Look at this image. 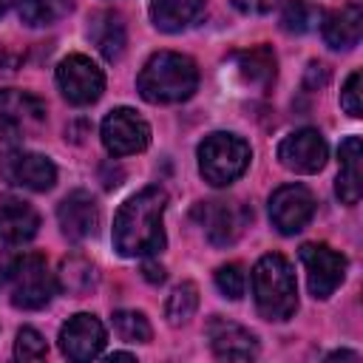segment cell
<instances>
[{
	"label": "cell",
	"instance_id": "obj_29",
	"mask_svg": "<svg viewBox=\"0 0 363 363\" xmlns=\"http://www.w3.org/2000/svg\"><path fill=\"white\" fill-rule=\"evenodd\" d=\"M45 352H48V346H45V340H43V335L37 329H28L26 326V329L17 332V340H14V357L17 360H23V363L43 360Z\"/></svg>",
	"mask_w": 363,
	"mask_h": 363
},
{
	"label": "cell",
	"instance_id": "obj_14",
	"mask_svg": "<svg viewBox=\"0 0 363 363\" xmlns=\"http://www.w3.org/2000/svg\"><path fill=\"white\" fill-rule=\"evenodd\" d=\"M326 153L329 150H326L323 136L312 128L295 130V133L284 136L278 145V159L292 173H318L326 164Z\"/></svg>",
	"mask_w": 363,
	"mask_h": 363
},
{
	"label": "cell",
	"instance_id": "obj_35",
	"mask_svg": "<svg viewBox=\"0 0 363 363\" xmlns=\"http://www.w3.org/2000/svg\"><path fill=\"white\" fill-rule=\"evenodd\" d=\"M6 6H9V0H0V14L6 11Z\"/></svg>",
	"mask_w": 363,
	"mask_h": 363
},
{
	"label": "cell",
	"instance_id": "obj_17",
	"mask_svg": "<svg viewBox=\"0 0 363 363\" xmlns=\"http://www.w3.org/2000/svg\"><path fill=\"white\" fill-rule=\"evenodd\" d=\"M40 230V216L37 210L14 196L0 199V241L6 244H23L34 238Z\"/></svg>",
	"mask_w": 363,
	"mask_h": 363
},
{
	"label": "cell",
	"instance_id": "obj_10",
	"mask_svg": "<svg viewBox=\"0 0 363 363\" xmlns=\"http://www.w3.org/2000/svg\"><path fill=\"white\" fill-rule=\"evenodd\" d=\"M315 216V196L303 184H284L269 196V218L278 233H301Z\"/></svg>",
	"mask_w": 363,
	"mask_h": 363
},
{
	"label": "cell",
	"instance_id": "obj_4",
	"mask_svg": "<svg viewBox=\"0 0 363 363\" xmlns=\"http://www.w3.org/2000/svg\"><path fill=\"white\" fill-rule=\"evenodd\" d=\"M250 145L235 133H210L199 145V170L213 187L233 184L250 164Z\"/></svg>",
	"mask_w": 363,
	"mask_h": 363
},
{
	"label": "cell",
	"instance_id": "obj_31",
	"mask_svg": "<svg viewBox=\"0 0 363 363\" xmlns=\"http://www.w3.org/2000/svg\"><path fill=\"white\" fill-rule=\"evenodd\" d=\"M233 3L247 14H267L275 6V0H233Z\"/></svg>",
	"mask_w": 363,
	"mask_h": 363
},
{
	"label": "cell",
	"instance_id": "obj_9",
	"mask_svg": "<svg viewBox=\"0 0 363 363\" xmlns=\"http://www.w3.org/2000/svg\"><path fill=\"white\" fill-rule=\"evenodd\" d=\"M150 142V128L147 122L130 111V108H116L102 119V145L113 156H130L145 150Z\"/></svg>",
	"mask_w": 363,
	"mask_h": 363
},
{
	"label": "cell",
	"instance_id": "obj_12",
	"mask_svg": "<svg viewBox=\"0 0 363 363\" xmlns=\"http://www.w3.org/2000/svg\"><path fill=\"white\" fill-rule=\"evenodd\" d=\"M196 218L201 221L210 244L227 247L244 233V227L250 221V213L238 201H204V204L196 207Z\"/></svg>",
	"mask_w": 363,
	"mask_h": 363
},
{
	"label": "cell",
	"instance_id": "obj_7",
	"mask_svg": "<svg viewBox=\"0 0 363 363\" xmlns=\"http://www.w3.org/2000/svg\"><path fill=\"white\" fill-rule=\"evenodd\" d=\"M0 179L11 187H23V190H51L57 182V167L51 164V159H45L43 153H31V150H3L0 153Z\"/></svg>",
	"mask_w": 363,
	"mask_h": 363
},
{
	"label": "cell",
	"instance_id": "obj_3",
	"mask_svg": "<svg viewBox=\"0 0 363 363\" xmlns=\"http://www.w3.org/2000/svg\"><path fill=\"white\" fill-rule=\"evenodd\" d=\"M252 295L261 318L289 320L298 309V286H295L292 264L278 252L264 255L252 269Z\"/></svg>",
	"mask_w": 363,
	"mask_h": 363
},
{
	"label": "cell",
	"instance_id": "obj_16",
	"mask_svg": "<svg viewBox=\"0 0 363 363\" xmlns=\"http://www.w3.org/2000/svg\"><path fill=\"white\" fill-rule=\"evenodd\" d=\"M207 337H210L213 352L218 357H227V360H250L258 352L255 335L250 329H244L241 323H233L227 318H213L207 323Z\"/></svg>",
	"mask_w": 363,
	"mask_h": 363
},
{
	"label": "cell",
	"instance_id": "obj_22",
	"mask_svg": "<svg viewBox=\"0 0 363 363\" xmlns=\"http://www.w3.org/2000/svg\"><path fill=\"white\" fill-rule=\"evenodd\" d=\"M238 71L247 82H252L258 88H267L275 79V54L267 45L250 48V51L238 54Z\"/></svg>",
	"mask_w": 363,
	"mask_h": 363
},
{
	"label": "cell",
	"instance_id": "obj_28",
	"mask_svg": "<svg viewBox=\"0 0 363 363\" xmlns=\"http://www.w3.org/2000/svg\"><path fill=\"white\" fill-rule=\"evenodd\" d=\"M216 286L221 289L224 298L230 301H238L247 289V275H244V267L241 264H224L216 269Z\"/></svg>",
	"mask_w": 363,
	"mask_h": 363
},
{
	"label": "cell",
	"instance_id": "obj_20",
	"mask_svg": "<svg viewBox=\"0 0 363 363\" xmlns=\"http://www.w3.org/2000/svg\"><path fill=\"white\" fill-rule=\"evenodd\" d=\"M204 11V0H153L150 20L159 31H182Z\"/></svg>",
	"mask_w": 363,
	"mask_h": 363
},
{
	"label": "cell",
	"instance_id": "obj_34",
	"mask_svg": "<svg viewBox=\"0 0 363 363\" xmlns=\"http://www.w3.org/2000/svg\"><path fill=\"white\" fill-rule=\"evenodd\" d=\"M108 360H133V354H128V352H113V354H108Z\"/></svg>",
	"mask_w": 363,
	"mask_h": 363
},
{
	"label": "cell",
	"instance_id": "obj_30",
	"mask_svg": "<svg viewBox=\"0 0 363 363\" xmlns=\"http://www.w3.org/2000/svg\"><path fill=\"white\" fill-rule=\"evenodd\" d=\"M340 105L349 116H360L363 113V105H360V71H352L343 91H340Z\"/></svg>",
	"mask_w": 363,
	"mask_h": 363
},
{
	"label": "cell",
	"instance_id": "obj_8",
	"mask_svg": "<svg viewBox=\"0 0 363 363\" xmlns=\"http://www.w3.org/2000/svg\"><path fill=\"white\" fill-rule=\"evenodd\" d=\"M57 85L71 105H91L105 88V77L85 54H68L57 65Z\"/></svg>",
	"mask_w": 363,
	"mask_h": 363
},
{
	"label": "cell",
	"instance_id": "obj_5",
	"mask_svg": "<svg viewBox=\"0 0 363 363\" xmlns=\"http://www.w3.org/2000/svg\"><path fill=\"white\" fill-rule=\"evenodd\" d=\"M45 125V102L28 91L3 88L0 91V139L23 142L43 130Z\"/></svg>",
	"mask_w": 363,
	"mask_h": 363
},
{
	"label": "cell",
	"instance_id": "obj_6",
	"mask_svg": "<svg viewBox=\"0 0 363 363\" xmlns=\"http://www.w3.org/2000/svg\"><path fill=\"white\" fill-rule=\"evenodd\" d=\"M9 281H11V303L17 309H43L51 301L54 289H57L45 258L37 255V252L14 258Z\"/></svg>",
	"mask_w": 363,
	"mask_h": 363
},
{
	"label": "cell",
	"instance_id": "obj_2",
	"mask_svg": "<svg viewBox=\"0 0 363 363\" xmlns=\"http://www.w3.org/2000/svg\"><path fill=\"white\" fill-rule=\"evenodd\" d=\"M199 85V68L190 57L176 54V51H159L153 54L145 68L139 71L136 88L142 99L153 105H170L193 96Z\"/></svg>",
	"mask_w": 363,
	"mask_h": 363
},
{
	"label": "cell",
	"instance_id": "obj_18",
	"mask_svg": "<svg viewBox=\"0 0 363 363\" xmlns=\"http://www.w3.org/2000/svg\"><path fill=\"white\" fill-rule=\"evenodd\" d=\"M320 31L329 48H354L363 34V9L357 3H349L329 11L320 23Z\"/></svg>",
	"mask_w": 363,
	"mask_h": 363
},
{
	"label": "cell",
	"instance_id": "obj_15",
	"mask_svg": "<svg viewBox=\"0 0 363 363\" xmlns=\"http://www.w3.org/2000/svg\"><path fill=\"white\" fill-rule=\"evenodd\" d=\"M57 221H60V230L65 238L71 241H85L96 233L99 227V207L94 201L91 193L85 190H74L68 193L60 207H57Z\"/></svg>",
	"mask_w": 363,
	"mask_h": 363
},
{
	"label": "cell",
	"instance_id": "obj_27",
	"mask_svg": "<svg viewBox=\"0 0 363 363\" xmlns=\"http://www.w3.org/2000/svg\"><path fill=\"white\" fill-rule=\"evenodd\" d=\"M113 329L125 343H147L150 340V323L136 309H119L113 312Z\"/></svg>",
	"mask_w": 363,
	"mask_h": 363
},
{
	"label": "cell",
	"instance_id": "obj_19",
	"mask_svg": "<svg viewBox=\"0 0 363 363\" xmlns=\"http://www.w3.org/2000/svg\"><path fill=\"white\" fill-rule=\"evenodd\" d=\"M360 136H346L340 142V173H337V199L343 204H357L360 201Z\"/></svg>",
	"mask_w": 363,
	"mask_h": 363
},
{
	"label": "cell",
	"instance_id": "obj_1",
	"mask_svg": "<svg viewBox=\"0 0 363 363\" xmlns=\"http://www.w3.org/2000/svg\"><path fill=\"white\" fill-rule=\"evenodd\" d=\"M164 204L167 196L162 187H145L119 207L113 218V247L119 255L136 258L164 250Z\"/></svg>",
	"mask_w": 363,
	"mask_h": 363
},
{
	"label": "cell",
	"instance_id": "obj_13",
	"mask_svg": "<svg viewBox=\"0 0 363 363\" xmlns=\"http://www.w3.org/2000/svg\"><path fill=\"white\" fill-rule=\"evenodd\" d=\"M105 346V326L96 315L79 312L68 318L60 329V349L68 360H94Z\"/></svg>",
	"mask_w": 363,
	"mask_h": 363
},
{
	"label": "cell",
	"instance_id": "obj_32",
	"mask_svg": "<svg viewBox=\"0 0 363 363\" xmlns=\"http://www.w3.org/2000/svg\"><path fill=\"white\" fill-rule=\"evenodd\" d=\"M11 267H14V255L0 244V289H3V284L11 278Z\"/></svg>",
	"mask_w": 363,
	"mask_h": 363
},
{
	"label": "cell",
	"instance_id": "obj_24",
	"mask_svg": "<svg viewBox=\"0 0 363 363\" xmlns=\"http://www.w3.org/2000/svg\"><path fill=\"white\" fill-rule=\"evenodd\" d=\"M74 0H17L20 20L26 26H51L71 11Z\"/></svg>",
	"mask_w": 363,
	"mask_h": 363
},
{
	"label": "cell",
	"instance_id": "obj_26",
	"mask_svg": "<svg viewBox=\"0 0 363 363\" xmlns=\"http://www.w3.org/2000/svg\"><path fill=\"white\" fill-rule=\"evenodd\" d=\"M320 23V9L309 0H289L281 11V26L289 34H306Z\"/></svg>",
	"mask_w": 363,
	"mask_h": 363
},
{
	"label": "cell",
	"instance_id": "obj_11",
	"mask_svg": "<svg viewBox=\"0 0 363 363\" xmlns=\"http://www.w3.org/2000/svg\"><path fill=\"white\" fill-rule=\"evenodd\" d=\"M301 261L306 267L309 292L320 301L329 298L346 275V258L340 252H335L332 247H326V244H303L301 247Z\"/></svg>",
	"mask_w": 363,
	"mask_h": 363
},
{
	"label": "cell",
	"instance_id": "obj_21",
	"mask_svg": "<svg viewBox=\"0 0 363 363\" xmlns=\"http://www.w3.org/2000/svg\"><path fill=\"white\" fill-rule=\"evenodd\" d=\"M91 40L96 43V48H99V54L105 57V60H119L122 57V51H125V23H122V17L116 14V11H99L94 20H91Z\"/></svg>",
	"mask_w": 363,
	"mask_h": 363
},
{
	"label": "cell",
	"instance_id": "obj_23",
	"mask_svg": "<svg viewBox=\"0 0 363 363\" xmlns=\"http://www.w3.org/2000/svg\"><path fill=\"white\" fill-rule=\"evenodd\" d=\"M94 284H96V269H94L91 261H85L82 255L62 258V264H60V286L68 295H85Z\"/></svg>",
	"mask_w": 363,
	"mask_h": 363
},
{
	"label": "cell",
	"instance_id": "obj_33",
	"mask_svg": "<svg viewBox=\"0 0 363 363\" xmlns=\"http://www.w3.org/2000/svg\"><path fill=\"white\" fill-rule=\"evenodd\" d=\"M142 275H145L150 284H162V281H164V267H162V264H153V261H145V264H142Z\"/></svg>",
	"mask_w": 363,
	"mask_h": 363
},
{
	"label": "cell",
	"instance_id": "obj_25",
	"mask_svg": "<svg viewBox=\"0 0 363 363\" xmlns=\"http://www.w3.org/2000/svg\"><path fill=\"white\" fill-rule=\"evenodd\" d=\"M196 309H199V289H196V284H190V281L179 284V286L170 292L167 303H164V315H167V320H170L173 326L187 323V320L196 315Z\"/></svg>",
	"mask_w": 363,
	"mask_h": 363
}]
</instances>
